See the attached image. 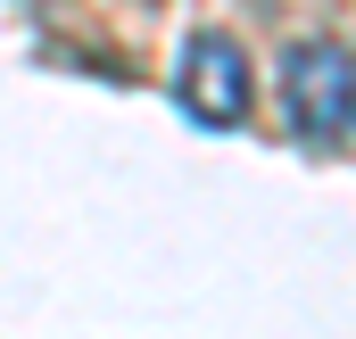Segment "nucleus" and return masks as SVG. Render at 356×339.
<instances>
[{"mask_svg": "<svg viewBox=\"0 0 356 339\" xmlns=\"http://www.w3.org/2000/svg\"><path fill=\"white\" fill-rule=\"evenodd\" d=\"M175 99L199 133H232L249 124V99H257V75H249V50L232 33H191L182 42V67H175Z\"/></svg>", "mask_w": 356, "mask_h": 339, "instance_id": "nucleus-2", "label": "nucleus"}, {"mask_svg": "<svg viewBox=\"0 0 356 339\" xmlns=\"http://www.w3.org/2000/svg\"><path fill=\"white\" fill-rule=\"evenodd\" d=\"M282 116L298 141H348L356 133V50L348 42H290L282 50Z\"/></svg>", "mask_w": 356, "mask_h": 339, "instance_id": "nucleus-1", "label": "nucleus"}]
</instances>
